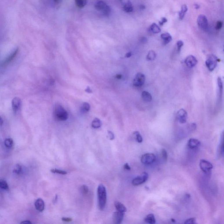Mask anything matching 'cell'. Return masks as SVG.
Segmentation results:
<instances>
[{
    "instance_id": "obj_1",
    "label": "cell",
    "mask_w": 224,
    "mask_h": 224,
    "mask_svg": "<svg viewBox=\"0 0 224 224\" xmlns=\"http://www.w3.org/2000/svg\"><path fill=\"white\" fill-rule=\"evenodd\" d=\"M97 194L99 209L102 211L106 206L107 200V191L106 188L103 185L100 184L98 186Z\"/></svg>"
},
{
    "instance_id": "obj_2",
    "label": "cell",
    "mask_w": 224,
    "mask_h": 224,
    "mask_svg": "<svg viewBox=\"0 0 224 224\" xmlns=\"http://www.w3.org/2000/svg\"><path fill=\"white\" fill-rule=\"evenodd\" d=\"M54 116L56 119L59 121H65L68 118V115L65 109L60 104H56L54 109Z\"/></svg>"
},
{
    "instance_id": "obj_3",
    "label": "cell",
    "mask_w": 224,
    "mask_h": 224,
    "mask_svg": "<svg viewBox=\"0 0 224 224\" xmlns=\"http://www.w3.org/2000/svg\"><path fill=\"white\" fill-rule=\"evenodd\" d=\"M218 58L213 54L208 56L207 59L206 60L205 64L209 71H213L217 66Z\"/></svg>"
},
{
    "instance_id": "obj_4",
    "label": "cell",
    "mask_w": 224,
    "mask_h": 224,
    "mask_svg": "<svg viewBox=\"0 0 224 224\" xmlns=\"http://www.w3.org/2000/svg\"><path fill=\"white\" fill-rule=\"evenodd\" d=\"M197 23L200 29L203 31H207L208 28V22L206 16L203 14L198 16Z\"/></svg>"
},
{
    "instance_id": "obj_5",
    "label": "cell",
    "mask_w": 224,
    "mask_h": 224,
    "mask_svg": "<svg viewBox=\"0 0 224 224\" xmlns=\"http://www.w3.org/2000/svg\"><path fill=\"white\" fill-rule=\"evenodd\" d=\"M141 162L144 165H151L156 160V156L153 153H146L141 157Z\"/></svg>"
},
{
    "instance_id": "obj_6",
    "label": "cell",
    "mask_w": 224,
    "mask_h": 224,
    "mask_svg": "<svg viewBox=\"0 0 224 224\" xmlns=\"http://www.w3.org/2000/svg\"><path fill=\"white\" fill-rule=\"evenodd\" d=\"M200 167L204 173H210L213 168L212 164L209 161L204 159L201 160L200 161Z\"/></svg>"
},
{
    "instance_id": "obj_7",
    "label": "cell",
    "mask_w": 224,
    "mask_h": 224,
    "mask_svg": "<svg viewBox=\"0 0 224 224\" xmlns=\"http://www.w3.org/2000/svg\"><path fill=\"white\" fill-rule=\"evenodd\" d=\"M148 178V175L146 172L142 173L141 176H138L134 178L132 181V183L135 186L141 185L145 183Z\"/></svg>"
},
{
    "instance_id": "obj_8",
    "label": "cell",
    "mask_w": 224,
    "mask_h": 224,
    "mask_svg": "<svg viewBox=\"0 0 224 224\" xmlns=\"http://www.w3.org/2000/svg\"><path fill=\"white\" fill-rule=\"evenodd\" d=\"M145 81V77L144 74L141 73H138L134 78L133 85L135 87H141L144 84Z\"/></svg>"
},
{
    "instance_id": "obj_9",
    "label": "cell",
    "mask_w": 224,
    "mask_h": 224,
    "mask_svg": "<svg viewBox=\"0 0 224 224\" xmlns=\"http://www.w3.org/2000/svg\"><path fill=\"white\" fill-rule=\"evenodd\" d=\"M177 117L179 123L182 124H185L186 123L188 119V113L183 109H181L178 111Z\"/></svg>"
},
{
    "instance_id": "obj_10",
    "label": "cell",
    "mask_w": 224,
    "mask_h": 224,
    "mask_svg": "<svg viewBox=\"0 0 224 224\" xmlns=\"http://www.w3.org/2000/svg\"><path fill=\"white\" fill-rule=\"evenodd\" d=\"M22 102L19 97H15L12 100V108L14 113H17L22 107Z\"/></svg>"
},
{
    "instance_id": "obj_11",
    "label": "cell",
    "mask_w": 224,
    "mask_h": 224,
    "mask_svg": "<svg viewBox=\"0 0 224 224\" xmlns=\"http://www.w3.org/2000/svg\"><path fill=\"white\" fill-rule=\"evenodd\" d=\"M185 63L188 67L192 68L196 65L197 60L194 56L190 55L186 57L185 60Z\"/></svg>"
},
{
    "instance_id": "obj_12",
    "label": "cell",
    "mask_w": 224,
    "mask_h": 224,
    "mask_svg": "<svg viewBox=\"0 0 224 224\" xmlns=\"http://www.w3.org/2000/svg\"><path fill=\"white\" fill-rule=\"evenodd\" d=\"M124 213L122 212H115L113 213V223L116 224H119L122 222L124 219Z\"/></svg>"
},
{
    "instance_id": "obj_13",
    "label": "cell",
    "mask_w": 224,
    "mask_h": 224,
    "mask_svg": "<svg viewBox=\"0 0 224 224\" xmlns=\"http://www.w3.org/2000/svg\"><path fill=\"white\" fill-rule=\"evenodd\" d=\"M35 207L36 209L40 212H43L45 209V203L41 198H38L35 202Z\"/></svg>"
},
{
    "instance_id": "obj_14",
    "label": "cell",
    "mask_w": 224,
    "mask_h": 224,
    "mask_svg": "<svg viewBox=\"0 0 224 224\" xmlns=\"http://www.w3.org/2000/svg\"><path fill=\"white\" fill-rule=\"evenodd\" d=\"M19 51V48H17L16 49H15L4 61L2 62L1 65L2 66L5 65H7V64L10 63L15 58V57L17 56V54H18Z\"/></svg>"
},
{
    "instance_id": "obj_15",
    "label": "cell",
    "mask_w": 224,
    "mask_h": 224,
    "mask_svg": "<svg viewBox=\"0 0 224 224\" xmlns=\"http://www.w3.org/2000/svg\"><path fill=\"white\" fill-rule=\"evenodd\" d=\"M201 143L197 139L190 138L188 142V146L191 149H194L200 146Z\"/></svg>"
},
{
    "instance_id": "obj_16",
    "label": "cell",
    "mask_w": 224,
    "mask_h": 224,
    "mask_svg": "<svg viewBox=\"0 0 224 224\" xmlns=\"http://www.w3.org/2000/svg\"><path fill=\"white\" fill-rule=\"evenodd\" d=\"M161 38L163 40L164 45L169 43L172 40V37L168 32H165L161 34Z\"/></svg>"
},
{
    "instance_id": "obj_17",
    "label": "cell",
    "mask_w": 224,
    "mask_h": 224,
    "mask_svg": "<svg viewBox=\"0 0 224 224\" xmlns=\"http://www.w3.org/2000/svg\"><path fill=\"white\" fill-rule=\"evenodd\" d=\"M142 99L146 102H150L153 100L152 95L146 91H142Z\"/></svg>"
},
{
    "instance_id": "obj_18",
    "label": "cell",
    "mask_w": 224,
    "mask_h": 224,
    "mask_svg": "<svg viewBox=\"0 0 224 224\" xmlns=\"http://www.w3.org/2000/svg\"><path fill=\"white\" fill-rule=\"evenodd\" d=\"M114 205H115V208H116L117 211H118V212H122L124 213L126 212V208L121 203L118 201H116L114 203Z\"/></svg>"
},
{
    "instance_id": "obj_19",
    "label": "cell",
    "mask_w": 224,
    "mask_h": 224,
    "mask_svg": "<svg viewBox=\"0 0 224 224\" xmlns=\"http://www.w3.org/2000/svg\"><path fill=\"white\" fill-rule=\"evenodd\" d=\"M144 221L148 224H154L156 222V220L155 218L154 215L153 214H148L144 219Z\"/></svg>"
},
{
    "instance_id": "obj_20",
    "label": "cell",
    "mask_w": 224,
    "mask_h": 224,
    "mask_svg": "<svg viewBox=\"0 0 224 224\" xmlns=\"http://www.w3.org/2000/svg\"><path fill=\"white\" fill-rule=\"evenodd\" d=\"M149 31L153 33L157 34L161 32V30L158 25L156 24L155 23H153L150 26Z\"/></svg>"
},
{
    "instance_id": "obj_21",
    "label": "cell",
    "mask_w": 224,
    "mask_h": 224,
    "mask_svg": "<svg viewBox=\"0 0 224 224\" xmlns=\"http://www.w3.org/2000/svg\"><path fill=\"white\" fill-rule=\"evenodd\" d=\"M188 8L186 5H184L181 7V10L179 13V18L180 20H182L183 19L186 12H188Z\"/></svg>"
},
{
    "instance_id": "obj_22",
    "label": "cell",
    "mask_w": 224,
    "mask_h": 224,
    "mask_svg": "<svg viewBox=\"0 0 224 224\" xmlns=\"http://www.w3.org/2000/svg\"><path fill=\"white\" fill-rule=\"evenodd\" d=\"M124 11L126 12H133V7L132 3L130 1H128L125 4L123 7Z\"/></svg>"
},
{
    "instance_id": "obj_23",
    "label": "cell",
    "mask_w": 224,
    "mask_h": 224,
    "mask_svg": "<svg viewBox=\"0 0 224 224\" xmlns=\"http://www.w3.org/2000/svg\"><path fill=\"white\" fill-rule=\"evenodd\" d=\"M107 5L104 1H99L96 4L95 7L96 10L98 11H102L107 6Z\"/></svg>"
},
{
    "instance_id": "obj_24",
    "label": "cell",
    "mask_w": 224,
    "mask_h": 224,
    "mask_svg": "<svg viewBox=\"0 0 224 224\" xmlns=\"http://www.w3.org/2000/svg\"><path fill=\"white\" fill-rule=\"evenodd\" d=\"M76 5L79 8H83L88 3V0H74Z\"/></svg>"
},
{
    "instance_id": "obj_25",
    "label": "cell",
    "mask_w": 224,
    "mask_h": 224,
    "mask_svg": "<svg viewBox=\"0 0 224 224\" xmlns=\"http://www.w3.org/2000/svg\"><path fill=\"white\" fill-rule=\"evenodd\" d=\"M102 122L99 119L96 118L91 123V126L93 128L97 129L101 126Z\"/></svg>"
},
{
    "instance_id": "obj_26",
    "label": "cell",
    "mask_w": 224,
    "mask_h": 224,
    "mask_svg": "<svg viewBox=\"0 0 224 224\" xmlns=\"http://www.w3.org/2000/svg\"><path fill=\"white\" fill-rule=\"evenodd\" d=\"M156 58V54L153 50H150L147 56V59L148 60L153 61L155 60Z\"/></svg>"
},
{
    "instance_id": "obj_27",
    "label": "cell",
    "mask_w": 224,
    "mask_h": 224,
    "mask_svg": "<svg viewBox=\"0 0 224 224\" xmlns=\"http://www.w3.org/2000/svg\"><path fill=\"white\" fill-rule=\"evenodd\" d=\"M4 143H5V146L7 148H11L13 146V140L12 138H6L5 140Z\"/></svg>"
},
{
    "instance_id": "obj_28",
    "label": "cell",
    "mask_w": 224,
    "mask_h": 224,
    "mask_svg": "<svg viewBox=\"0 0 224 224\" xmlns=\"http://www.w3.org/2000/svg\"><path fill=\"white\" fill-rule=\"evenodd\" d=\"M90 109V106L88 102H84L81 107V110L82 113H85L89 111Z\"/></svg>"
},
{
    "instance_id": "obj_29",
    "label": "cell",
    "mask_w": 224,
    "mask_h": 224,
    "mask_svg": "<svg viewBox=\"0 0 224 224\" xmlns=\"http://www.w3.org/2000/svg\"><path fill=\"white\" fill-rule=\"evenodd\" d=\"M0 188L5 190H7L9 189L8 183L6 180L0 179Z\"/></svg>"
},
{
    "instance_id": "obj_30",
    "label": "cell",
    "mask_w": 224,
    "mask_h": 224,
    "mask_svg": "<svg viewBox=\"0 0 224 224\" xmlns=\"http://www.w3.org/2000/svg\"><path fill=\"white\" fill-rule=\"evenodd\" d=\"M13 172L17 175H20L23 172V169L21 165L17 164L14 167L13 170Z\"/></svg>"
},
{
    "instance_id": "obj_31",
    "label": "cell",
    "mask_w": 224,
    "mask_h": 224,
    "mask_svg": "<svg viewBox=\"0 0 224 224\" xmlns=\"http://www.w3.org/2000/svg\"><path fill=\"white\" fill-rule=\"evenodd\" d=\"M134 135L135 137L136 140L137 142L141 143L143 142V138L142 135L138 131H135L134 133Z\"/></svg>"
},
{
    "instance_id": "obj_32",
    "label": "cell",
    "mask_w": 224,
    "mask_h": 224,
    "mask_svg": "<svg viewBox=\"0 0 224 224\" xmlns=\"http://www.w3.org/2000/svg\"><path fill=\"white\" fill-rule=\"evenodd\" d=\"M102 12L104 15L108 17L110 15V13H111V8L108 5H107V6L105 7Z\"/></svg>"
},
{
    "instance_id": "obj_33",
    "label": "cell",
    "mask_w": 224,
    "mask_h": 224,
    "mask_svg": "<svg viewBox=\"0 0 224 224\" xmlns=\"http://www.w3.org/2000/svg\"><path fill=\"white\" fill-rule=\"evenodd\" d=\"M50 171L52 173H57L62 175H66L67 174V172L65 171L61 170H57V169H52L50 170Z\"/></svg>"
},
{
    "instance_id": "obj_34",
    "label": "cell",
    "mask_w": 224,
    "mask_h": 224,
    "mask_svg": "<svg viewBox=\"0 0 224 224\" xmlns=\"http://www.w3.org/2000/svg\"><path fill=\"white\" fill-rule=\"evenodd\" d=\"M218 84L219 86V89L220 92V93H221L223 90V82L221 78L219 77L218 78Z\"/></svg>"
},
{
    "instance_id": "obj_35",
    "label": "cell",
    "mask_w": 224,
    "mask_h": 224,
    "mask_svg": "<svg viewBox=\"0 0 224 224\" xmlns=\"http://www.w3.org/2000/svg\"><path fill=\"white\" fill-rule=\"evenodd\" d=\"M81 190L82 193L84 194H86L89 192V190L88 186L86 185L82 186L81 188Z\"/></svg>"
},
{
    "instance_id": "obj_36",
    "label": "cell",
    "mask_w": 224,
    "mask_h": 224,
    "mask_svg": "<svg viewBox=\"0 0 224 224\" xmlns=\"http://www.w3.org/2000/svg\"><path fill=\"white\" fill-rule=\"evenodd\" d=\"M195 218H190V219H188L186 220L185 221L184 224H195L196 223V222Z\"/></svg>"
},
{
    "instance_id": "obj_37",
    "label": "cell",
    "mask_w": 224,
    "mask_h": 224,
    "mask_svg": "<svg viewBox=\"0 0 224 224\" xmlns=\"http://www.w3.org/2000/svg\"><path fill=\"white\" fill-rule=\"evenodd\" d=\"M183 42L182 41H179L177 42V45L178 52H180L181 48H182L183 46Z\"/></svg>"
},
{
    "instance_id": "obj_38",
    "label": "cell",
    "mask_w": 224,
    "mask_h": 224,
    "mask_svg": "<svg viewBox=\"0 0 224 224\" xmlns=\"http://www.w3.org/2000/svg\"><path fill=\"white\" fill-rule=\"evenodd\" d=\"M161 154H162V156L163 157V159L164 160H167L168 159V155L166 151L165 150V149H163L161 151Z\"/></svg>"
},
{
    "instance_id": "obj_39",
    "label": "cell",
    "mask_w": 224,
    "mask_h": 224,
    "mask_svg": "<svg viewBox=\"0 0 224 224\" xmlns=\"http://www.w3.org/2000/svg\"><path fill=\"white\" fill-rule=\"evenodd\" d=\"M222 25H223V22L221 21H219L216 23V26H215V28H216L217 30H219L222 28Z\"/></svg>"
},
{
    "instance_id": "obj_40",
    "label": "cell",
    "mask_w": 224,
    "mask_h": 224,
    "mask_svg": "<svg viewBox=\"0 0 224 224\" xmlns=\"http://www.w3.org/2000/svg\"><path fill=\"white\" fill-rule=\"evenodd\" d=\"M108 135L109 136V139H110V140H114V138H115V135H114V134L112 131H108Z\"/></svg>"
},
{
    "instance_id": "obj_41",
    "label": "cell",
    "mask_w": 224,
    "mask_h": 224,
    "mask_svg": "<svg viewBox=\"0 0 224 224\" xmlns=\"http://www.w3.org/2000/svg\"><path fill=\"white\" fill-rule=\"evenodd\" d=\"M167 22V19L166 18H165V17L164 18H164H162V19H161V21L159 22V24L160 25H161V26H162L164 23H166Z\"/></svg>"
},
{
    "instance_id": "obj_42",
    "label": "cell",
    "mask_w": 224,
    "mask_h": 224,
    "mask_svg": "<svg viewBox=\"0 0 224 224\" xmlns=\"http://www.w3.org/2000/svg\"><path fill=\"white\" fill-rule=\"evenodd\" d=\"M62 220L65 222H69L71 221L72 219L70 218H62Z\"/></svg>"
},
{
    "instance_id": "obj_43",
    "label": "cell",
    "mask_w": 224,
    "mask_h": 224,
    "mask_svg": "<svg viewBox=\"0 0 224 224\" xmlns=\"http://www.w3.org/2000/svg\"><path fill=\"white\" fill-rule=\"evenodd\" d=\"M124 168L125 169V170H130L131 169V167L129 166V164L127 163L124 164Z\"/></svg>"
},
{
    "instance_id": "obj_44",
    "label": "cell",
    "mask_w": 224,
    "mask_h": 224,
    "mask_svg": "<svg viewBox=\"0 0 224 224\" xmlns=\"http://www.w3.org/2000/svg\"><path fill=\"white\" fill-rule=\"evenodd\" d=\"M20 223H21V224H32V222H31V221H30L26 220V221H22V222H20Z\"/></svg>"
},
{
    "instance_id": "obj_45",
    "label": "cell",
    "mask_w": 224,
    "mask_h": 224,
    "mask_svg": "<svg viewBox=\"0 0 224 224\" xmlns=\"http://www.w3.org/2000/svg\"><path fill=\"white\" fill-rule=\"evenodd\" d=\"M85 91H86V92H88V93H92V91H91V89L90 88V87H87V88H86V89H85Z\"/></svg>"
},
{
    "instance_id": "obj_46",
    "label": "cell",
    "mask_w": 224,
    "mask_h": 224,
    "mask_svg": "<svg viewBox=\"0 0 224 224\" xmlns=\"http://www.w3.org/2000/svg\"><path fill=\"white\" fill-rule=\"evenodd\" d=\"M131 55H132V54H131V52H128V53H126V54L125 57L127 58H129L131 57Z\"/></svg>"
},
{
    "instance_id": "obj_47",
    "label": "cell",
    "mask_w": 224,
    "mask_h": 224,
    "mask_svg": "<svg viewBox=\"0 0 224 224\" xmlns=\"http://www.w3.org/2000/svg\"><path fill=\"white\" fill-rule=\"evenodd\" d=\"M4 124V120L1 116H0V126L3 125Z\"/></svg>"
},
{
    "instance_id": "obj_48",
    "label": "cell",
    "mask_w": 224,
    "mask_h": 224,
    "mask_svg": "<svg viewBox=\"0 0 224 224\" xmlns=\"http://www.w3.org/2000/svg\"><path fill=\"white\" fill-rule=\"evenodd\" d=\"M194 7L195 8V9H199V8H200V5H198V4H194Z\"/></svg>"
},
{
    "instance_id": "obj_49",
    "label": "cell",
    "mask_w": 224,
    "mask_h": 224,
    "mask_svg": "<svg viewBox=\"0 0 224 224\" xmlns=\"http://www.w3.org/2000/svg\"><path fill=\"white\" fill-rule=\"evenodd\" d=\"M121 77H122V76L120 75V74H117V75L116 76V78H117V79H120V78H121Z\"/></svg>"
},
{
    "instance_id": "obj_50",
    "label": "cell",
    "mask_w": 224,
    "mask_h": 224,
    "mask_svg": "<svg viewBox=\"0 0 224 224\" xmlns=\"http://www.w3.org/2000/svg\"><path fill=\"white\" fill-rule=\"evenodd\" d=\"M140 8H141V9L143 10V9H145V6L144 5H141L140 6Z\"/></svg>"
},
{
    "instance_id": "obj_51",
    "label": "cell",
    "mask_w": 224,
    "mask_h": 224,
    "mask_svg": "<svg viewBox=\"0 0 224 224\" xmlns=\"http://www.w3.org/2000/svg\"><path fill=\"white\" fill-rule=\"evenodd\" d=\"M172 221H173V222H175V220L174 219H172Z\"/></svg>"
},
{
    "instance_id": "obj_52",
    "label": "cell",
    "mask_w": 224,
    "mask_h": 224,
    "mask_svg": "<svg viewBox=\"0 0 224 224\" xmlns=\"http://www.w3.org/2000/svg\"><path fill=\"white\" fill-rule=\"evenodd\" d=\"M54 1H59V0H54Z\"/></svg>"
},
{
    "instance_id": "obj_53",
    "label": "cell",
    "mask_w": 224,
    "mask_h": 224,
    "mask_svg": "<svg viewBox=\"0 0 224 224\" xmlns=\"http://www.w3.org/2000/svg\"><path fill=\"white\" fill-rule=\"evenodd\" d=\"M120 1H121V0H120Z\"/></svg>"
}]
</instances>
